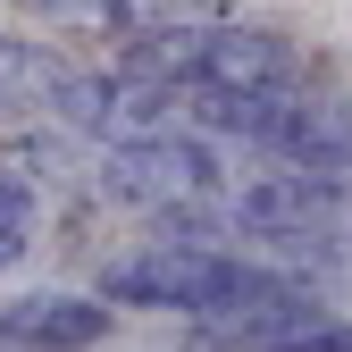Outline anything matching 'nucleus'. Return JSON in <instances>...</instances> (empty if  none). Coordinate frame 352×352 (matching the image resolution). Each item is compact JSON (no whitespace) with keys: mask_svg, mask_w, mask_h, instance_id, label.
<instances>
[{"mask_svg":"<svg viewBox=\"0 0 352 352\" xmlns=\"http://www.w3.org/2000/svg\"><path fill=\"white\" fill-rule=\"evenodd\" d=\"M101 311H176V319H210V327H319V285L260 269L243 252L218 243H151L135 260L101 269Z\"/></svg>","mask_w":352,"mask_h":352,"instance_id":"1","label":"nucleus"},{"mask_svg":"<svg viewBox=\"0 0 352 352\" xmlns=\"http://www.w3.org/2000/svg\"><path fill=\"white\" fill-rule=\"evenodd\" d=\"M269 352H352V319H319L302 336H269Z\"/></svg>","mask_w":352,"mask_h":352,"instance_id":"7","label":"nucleus"},{"mask_svg":"<svg viewBox=\"0 0 352 352\" xmlns=\"http://www.w3.org/2000/svg\"><path fill=\"white\" fill-rule=\"evenodd\" d=\"M227 185H235V176H227V160H218V143L176 135V126L101 151V193L126 201V210L168 218V227H210L218 201H227Z\"/></svg>","mask_w":352,"mask_h":352,"instance_id":"2","label":"nucleus"},{"mask_svg":"<svg viewBox=\"0 0 352 352\" xmlns=\"http://www.w3.org/2000/svg\"><path fill=\"white\" fill-rule=\"evenodd\" d=\"M218 227H243V235L277 243V252L352 260V185L344 176H302V168H260V176L227 185Z\"/></svg>","mask_w":352,"mask_h":352,"instance_id":"3","label":"nucleus"},{"mask_svg":"<svg viewBox=\"0 0 352 352\" xmlns=\"http://www.w3.org/2000/svg\"><path fill=\"white\" fill-rule=\"evenodd\" d=\"M118 327L93 294H17L0 302V352H93Z\"/></svg>","mask_w":352,"mask_h":352,"instance_id":"4","label":"nucleus"},{"mask_svg":"<svg viewBox=\"0 0 352 352\" xmlns=\"http://www.w3.org/2000/svg\"><path fill=\"white\" fill-rule=\"evenodd\" d=\"M34 227H42V193H34V176L0 160V269H17V260L34 252Z\"/></svg>","mask_w":352,"mask_h":352,"instance_id":"6","label":"nucleus"},{"mask_svg":"<svg viewBox=\"0 0 352 352\" xmlns=\"http://www.w3.org/2000/svg\"><path fill=\"white\" fill-rule=\"evenodd\" d=\"M59 76H67V51L25 42V34H0V101H9V109H42Z\"/></svg>","mask_w":352,"mask_h":352,"instance_id":"5","label":"nucleus"}]
</instances>
